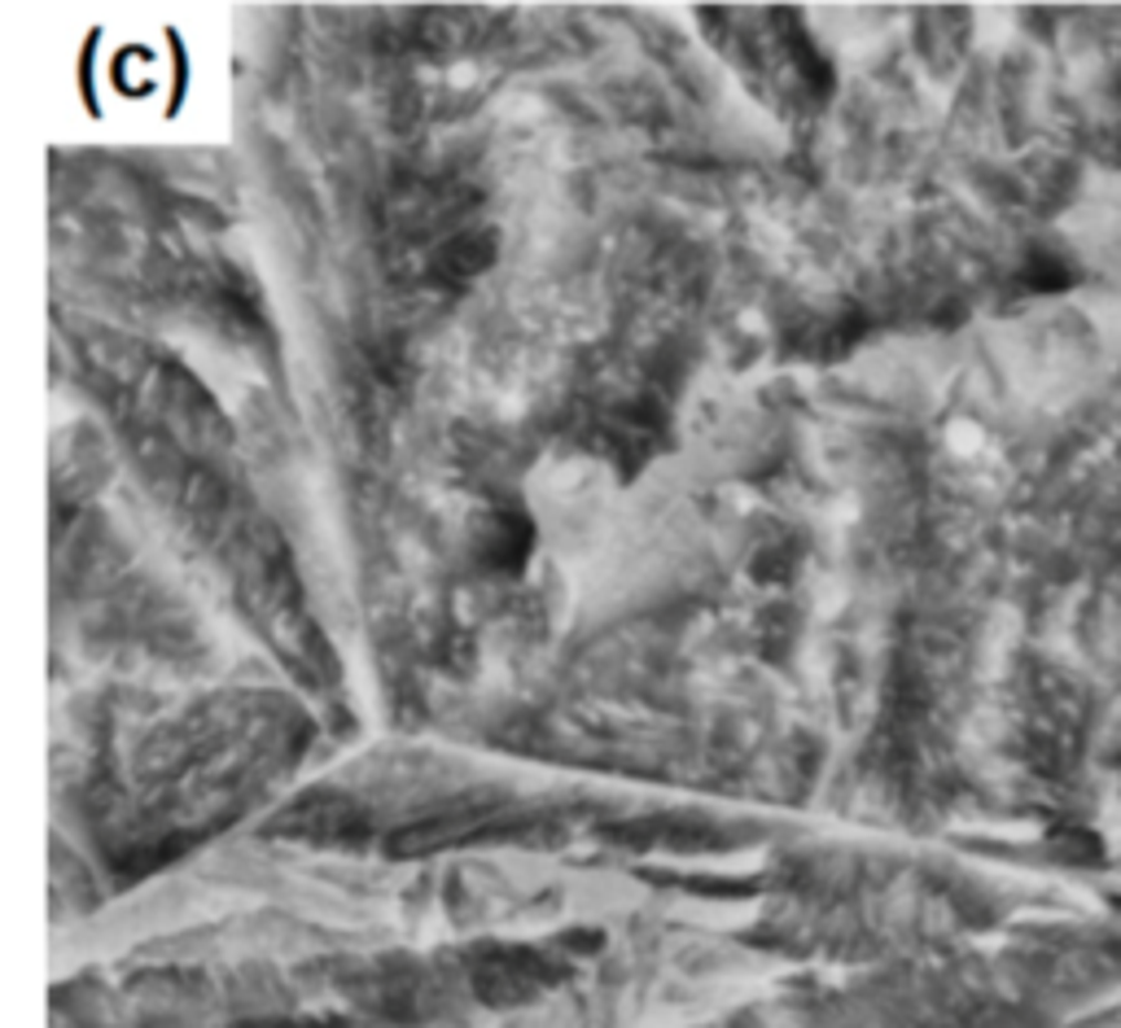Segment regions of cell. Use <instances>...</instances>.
<instances>
[]
</instances>
